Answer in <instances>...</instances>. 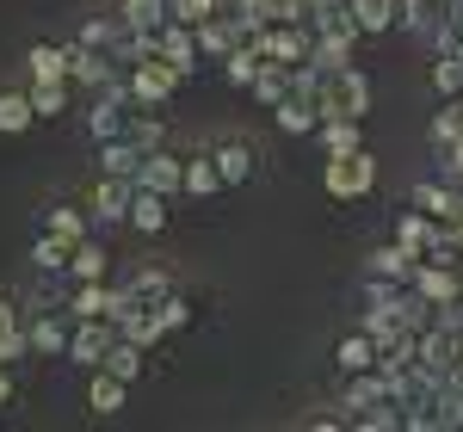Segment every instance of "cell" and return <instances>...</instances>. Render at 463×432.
I'll use <instances>...</instances> for the list:
<instances>
[{
    "instance_id": "7c38bea8",
    "label": "cell",
    "mask_w": 463,
    "mask_h": 432,
    "mask_svg": "<svg viewBox=\"0 0 463 432\" xmlns=\"http://www.w3.org/2000/svg\"><path fill=\"white\" fill-rule=\"evenodd\" d=\"M414 285L427 303H458V278L445 272V266H427V272H414Z\"/></svg>"
},
{
    "instance_id": "30bf717a",
    "label": "cell",
    "mask_w": 463,
    "mask_h": 432,
    "mask_svg": "<svg viewBox=\"0 0 463 432\" xmlns=\"http://www.w3.org/2000/svg\"><path fill=\"white\" fill-rule=\"evenodd\" d=\"M353 13L364 32H390L395 19H402V0H353Z\"/></svg>"
},
{
    "instance_id": "9a60e30c",
    "label": "cell",
    "mask_w": 463,
    "mask_h": 432,
    "mask_svg": "<svg viewBox=\"0 0 463 432\" xmlns=\"http://www.w3.org/2000/svg\"><path fill=\"white\" fill-rule=\"evenodd\" d=\"M106 371L130 383V377L143 371V346H137V340H124V346H106Z\"/></svg>"
},
{
    "instance_id": "83f0119b",
    "label": "cell",
    "mask_w": 463,
    "mask_h": 432,
    "mask_svg": "<svg viewBox=\"0 0 463 432\" xmlns=\"http://www.w3.org/2000/svg\"><path fill=\"white\" fill-rule=\"evenodd\" d=\"M211 6H216V0H167V13H174L179 25H204V19H211Z\"/></svg>"
},
{
    "instance_id": "5bb4252c",
    "label": "cell",
    "mask_w": 463,
    "mask_h": 432,
    "mask_svg": "<svg viewBox=\"0 0 463 432\" xmlns=\"http://www.w3.org/2000/svg\"><path fill=\"white\" fill-rule=\"evenodd\" d=\"M124 19L137 25V32H161V19H167V0H124Z\"/></svg>"
},
{
    "instance_id": "e0dca14e",
    "label": "cell",
    "mask_w": 463,
    "mask_h": 432,
    "mask_svg": "<svg viewBox=\"0 0 463 432\" xmlns=\"http://www.w3.org/2000/svg\"><path fill=\"white\" fill-rule=\"evenodd\" d=\"M130 198H137V192H130V185H99V192H93V211H99V222H118V216H124V204H130Z\"/></svg>"
},
{
    "instance_id": "d6a6232c",
    "label": "cell",
    "mask_w": 463,
    "mask_h": 432,
    "mask_svg": "<svg viewBox=\"0 0 463 432\" xmlns=\"http://www.w3.org/2000/svg\"><path fill=\"white\" fill-rule=\"evenodd\" d=\"M266 13H272V19H297V13H303V0H266Z\"/></svg>"
},
{
    "instance_id": "3957f363",
    "label": "cell",
    "mask_w": 463,
    "mask_h": 432,
    "mask_svg": "<svg viewBox=\"0 0 463 432\" xmlns=\"http://www.w3.org/2000/svg\"><path fill=\"white\" fill-rule=\"evenodd\" d=\"M364 106H371L364 74H358V69H340V74H334V117H358Z\"/></svg>"
},
{
    "instance_id": "8fae6325",
    "label": "cell",
    "mask_w": 463,
    "mask_h": 432,
    "mask_svg": "<svg viewBox=\"0 0 463 432\" xmlns=\"http://www.w3.org/2000/svg\"><path fill=\"white\" fill-rule=\"evenodd\" d=\"M279 130H290V136H303V130H316V99H303V93H290L285 106H279Z\"/></svg>"
},
{
    "instance_id": "836d02e7",
    "label": "cell",
    "mask_w": 463,
    "mask_h": 432,
    "mask_svg": "<svg viewBox=\"0 0 463 432\" xmlns=\"http://www.w3.org/2000/svg\"><path fill=\"white\" fill-rule=\"evenodd\" d=\"M13 333V303H0V340Z\"/></svg>"
},
{
    "instance_id": "4fadbf2b",
    "label": "cell",
    "mask_w": 463,
    "mask_h": 432,
    "mask_svg": "<svg viewBox=\"0 0 463 432\" xmlns=\"http://www.w3.org/2000/svg\"><path fill=\"white\" fill-rule=\"evenodd\" d=\"M37 117V106H32V93H0V130L13 136V130H25Z\"/></svg>"
},
{
    "instance_id": "d4e9b609",
    "label": "cell",
    "mask_w": 463,
    "mask_h": 432,
    "mask_svg": "<svg viewBox=\"0 0 463 432\" xmlns=\"http://www.w3.org/2000/svg\"><path fill=\"white\" fill-rule=\"evenodd\" d=\"M216 174H222V185H229V180H248V148L229 143L222 155H216Z\"/></svg>"
},
{
    "instance_id": "277c9868",
    "label": "cell",
    "mask_w": 463,
    "mask_h": 432,
    "mask_svg": "<svg viewBox=\"0 0 463 432\" xmlns=\"http://www.w3.org/2000/svg\"><path fill=\"white\" fill-rule=\"evenodd\" d=\"M155 56H161V62H167L174 74H192V56H198V43H192V32H185V25H174V32L155 37Z\"/></svg>"
},
{
    "instance_id": "e575fe53",
    "label": "cell",
    "mask_w": 463,
    "mask_h": 432,
    "mask_svg": "<svg viewBox=\"0 0 463 432\" xmlns=\"http://www.w3.org/2000/svg\"><path fill=\"white\" fill-rule=\"evenodd\" d=\"M6 396H13V383H6V377H0V408H6Z\"/></svg>"
},
{
    "instance_id": "ffe728a7",
    "label": "cell",
    "mask_w": 463,
    "mask_h": 432,
    "mask_svg": "<svg viewBox=\"0 0 463 432\" xmlns=\"http://www.w3.org/2000/svg\"><path fill=\"white\" fill-rule=\"evenodd\" d=\"M87 401H93L99 414H111V408L124 401V377H111V371H99V377H93V390H87Z\"/></svg>"
},
{
    "instance_id": "f546056e",
    "label": "cell",
    "mask_w": 463,
    "mask_h": 432,
    "mask_svg": "<svg viewBox=\"0 0 463 432\" xmlns=\"http://www.w3.org/2000/svg\"><path fill=\"white\" fill-rule=\"evenodd\" d=\"M50 235H56L62 248H80V216H74V211H56V216H50Z\"/></svg>"
},
{
    "instance_id": "4dcf8cb0",
    "label": "cell",
    "mask_w": 463,
    "mask_h": 432,
    "mask_svg": "<svg viewBox=\"0 0 463 432\" xmlns=\"http://www.w3.org/2000/svg\"><path fill=\"white\" fill-rule=\"evenodd\" d=\"M285 87H290L285 74H253V93H260V99H266V106H285V99H290Z\"/></svg>"
},
{
    "instance_id": "484cf974",
    "label": "cell",
    "mask_w": 463,
    "mask_h": 432,
    "mask_svg": "<svg viewBox=\"0 0 463 432\" xmlns=\"http://www.w3.org/2000/svg\"><path fill=\"white\" fill-rule=\"evenodd\" d=\"M32 106H37V117H56V111H62V80H37Z\"/></svg>"
},
{
    "instance_id": "7402d4cb",
    "label": "cell",
    "mask_w": 463,
    "mask_h": 432,
    "mask_svg": "<svg viewBox=\"0 0 463 432\" xmlns=\"http://www.w3.org/2000/svg\"><path fill=\"white\" fill-rule=\"evenodd\" d=\"M74 359H80V364H106V333H99L93 322L74 333Z\"/></svg>"
},
{
    "instance_id": "8992f818",
    "label": "cell",
    "mask_w": 463,
    "mask_h": 432,
    "mask_svg": "<svg viewBox=\"0 0 463 432\" xmlns=\"http://www.w3.org/2000/svg\"><path fill=\"white\" fill-rule=\"evenodd\" d=\"M143 185H148V192H161V198H167L174 185H185V167H179L174 155H148V167H143Z\"/></svg>"
},
{
    "instance_id": "52a82bcc",
    "label": "cell",
    "mask_w": 463,
    "mask_h": 432,
    "mask_svg": "<svg viewBox=\"0 0 463 432\" xmlns=\"http://www.w3.org/2000/svg\"><path fill=\"white\" fill-rule=\"evenodd\" d=\"M439 235H445V229H427V216H420V211H408V216H402V248L414 253V259L439 248Z\"/></svg>"
},
{
    "instance_id": "6da1fadb",
    "label": "cell",
    "mask_w": 463,
    "mask_h": 432,
    "mask_svg": "<svg viewBox=\"0 0 463 432\" xmlns=\"http://www.w3.org/2000/svg\"><path fill=\"white\" fill-rule=\"evenodd\" d=\"M371 180H377V161H371L364 148L334 155V161H327V174H321V185H327L334 198H364V192H371Z\"/></svg>"
},
{
    "instance_id": "9c48e42d",
    "label": "cell",
    "mask_w": 463,
    "mask_h": 432,
    "mask_svg": "<svg viewBox=\"0 0 463 432\" xmlns=\"http://www.w3.org/2000/svg\"><path fill=\"white\" fill-rule=\"evenodd\" d=\"M130 222L155 235V229L167 222V204H161V192H148V185H137V198H130Z\"/></svg>"
},
{
    "instance_id": "5b68a950",
    "label": "cell",
    "mask_w": 463,
    "mask_h": 432,
    "mask_svg": "<svg viewBox=\"0 0 463 432\" xmlns=\"http://www.w3.org/2000/svg\"><path fill=\"white\" fill-rule=\"evenodd\" d=\"M118 309H124V296H111V290H99V285H87L80 290V296H74V315H80V322H118Z\"/></svg>"
},
{
    "instance_id": "1f68e13d",
    "label": "cell",
    "mask_w": 463,
    "mask_h": 432,
    "mask_svg": "<svg viewBox=\"0 0 463 432\" xmlns=\"http://www.w3.org/2000/svg\"><path fill=\"white\" fill-rule=\"evenodd\" d=\"M32 346H37V352H56V346H62V327L37 322V327H32Z\"/></svg>"
},
{
    "instance_id": "ba28073f",
    "label": "cell",
    "mask_w": 463,
    "mask_h": 432,
    "mask_svg": "<svg viewBox=\"0 0 463 432\" xmlns=\"http://www.w3.org/2000/svg\"><path fill=\"white\" fill-rule=\"evenodd\" d=\"M174 80H179V74L167 69V62H143V69H137V99H167Z\"/></svg>"
},
{
    "instance_id": "603a6c76",
    "label": "cell",
    "mask_w": 463,
    "mask_h": 432,
    "mask_svg": "<svg viewBox=\"0 0 463 432\" xmlns=\"http://www.w3.org/2000/svg\"><path fill=\"white\" fill-rule=\"evenodd\" d=\"M371 364H377L371 340H340V371H371Z\"/></svg>"
},
{
    "instance_id": "ac0fdd59",
    "label": "cell",
    "mask_w": 463,
    "mask_h": 432,
    "mask_svg": "<svg viewBox=\"0 0 463 432\" xmlns=\"http://www.w3.org/2000/svg\"><path fill=\"white\" fill-rule=\"evenodd\" d=\"M432 87H439V93H463V56L458 50H445V56L432 62Z\"/></svg>"
},
{
    "instance_id": "4316f807",
    "label": "cell",
    "mask_w": 463,
    "mask_h": 432,
    "mask_svg": "<svg viewBox=\"0 0 463 432\" xmlns=\"http://www.w3.org/2000/svg\"><path fill=\"white\" fill-rule=\"evenodd\" d=\"M216 185H222V174H216L211 161H192V167H185V192H198V198H204V192H216Z\"/></svg>"
},
{
    "instance_id": "f1b7e54d",
    "label": "cell",
    "mask_w": 463,
    "mask_h": 432,
    "mask_svg": "<svg viewBox=\"0 0 463 432\" xmlns=\"http://www.w3.org/2000/svg\"><path fill=\"white\" fill-rule=\"evenodd\" d=\"M260 50H266V56H279V62H290V56H303V37H297V32H272Z\"/></svg>"
},
{
    "instance_id": "7a4b0ae2",
    "label": "cell",
    "mask_w": 463,
    "mask_h": 432,
    "mask_svg": "<svg viewBox=\"0 0 463 432\" xmlns=\"http://www.w3.org/2000/svg\"><path fill=\"white\" fill-rule=\"evenodd\" d=\"M414 204H420L427 216H439L445 229H458V222H463V192L451 180H445V185H414Z\"/></svg>"
},
{
    "instance_id": "cb8c5ba5",
    "label": "cell",
    "mask_w": 463,
    "mask_h": 432,
    "mask_svg": "<svg viewBox=\"0 0 463 432\" xmlns=\"http://www.w3.org/2000/svg\"><path fill=\"white\" fill-rule=\"evenodd\" d=\"M69 266L80 272V278H87V285H93V278H106V248H87V241H80Z\"/></svg>"
},
{
    "instance_id": "2e32d148",
    "label": "cell",
    "mask_w": 463,
    "mask_h": 432,
    "mask_svg": "<svg viewBox=\"0 0 463 432\" xmlns=\"http://www.w3.org/2000/svg\"><path fill=\"white\" fill-rule=\"evenodd\" d=\"M32 74H37V80H62V74H69V50L37 43V50H32Z\"/></svg>"
},
{
    "instance_id": "d6986e66",
    "label": "cell",
    "mask_w": 463,
    "mask_h": 432,
    "mask_svg": "<svg viewBox=\"0 0 463 432\" xmlns=\"http://www.w3.org/2000/svg\"><path fill=\"white\" fill-rule=\"evenodd\" d=\"M253 74H260V43L229 50V80H235V87H253Z\"/></svg>"
},
{
    "instance_id": "d590c367",
    "label": "cell",
    "mask_w": 463,
    "mask_h": 432,
    "mask_svg": "<svg viewBox=\"0 0 463 432\" xmlns=\"http://www.w3.org/2000/svg\"><path fill=\"white\" fill-rule=\"evenodd\" d=\"M0 364H6V346H0Z\"/></svg>"
},
{
    "instance_id": "44dd1931",
    "label": "cell",
    "mask_w": 463,
    "mask_h": 432,
    "mask_svg": "<svg viewBox=\"0 0 463 432\" xmlns=\"http://www.w3.org/2000/svg\"><path fill=\"white\" fill-rule=\"evenodd\" d=\"M321 136H327L334 155H353V148H358V124H353V117H327V124H321Z\"/></svg>"
}]
</instances>
